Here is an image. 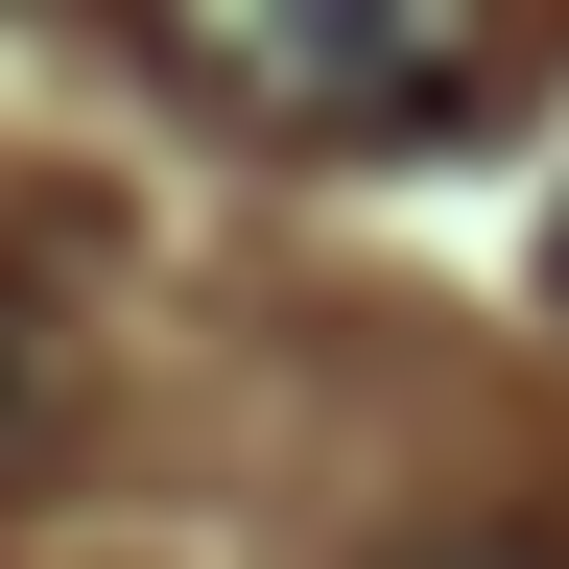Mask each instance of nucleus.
<instances>
[{
    "label": "nucleus",
    "instance_id": "f257e3e1",
    "mask_svg": "<svg viewBox=\"0 0 569 569\" xmlns=\"http://www.w3.org/2000/svg\"><path fill=\"white\" fill-rule=\"evenodd\" d=\"M167 71L261 142H475V96H522V24H427V0H190Z\"/></svg>",
    "mask_w": 569,
    "mask_h": 569
},
{
    "label": "nucleus",
    "instance_id": "f03ea898",
    "mask_svg": "<svg viewBox=\"0 0 569 569\" xmlns=\"http://www.w3.org/2000/svg\"><path fill=\"white\" fill-rule=\"evenodd\" d=\"M48 427H71V309H48V284H0V475H24Z\"/></svg>",
    "mask_w": 569,
    "mask_h": 569
},
{
    "label": "nucleus",
    "instance_id": "7ed1b4c3",
    "mask_svg": "<svg viewBox=\"0 0 569 569\" xmlns=\"http://www.w3.org/2000/svg\"><path fill=\"white\" fill-rule=\"evenodd\" d=\"M546 309H569V213H546Z\"/></svg>",
    "mask_w": 569,
    "mask_h": 569
},
{
    "label": "nucleus",
    "instance_id": "20e7f679",
    "mask_svg": "<svg viewBox=\"0 0 569 569\" xmlns=\"http://www.w3.org/2000/svg\"><path fill=\"white\" fill-rule=\"evenodd\" d=\"M427 569H498V546H427Z\"/></svg>",
    "mask_w": 569,
    "mask_h": 569
}]
</instances>
